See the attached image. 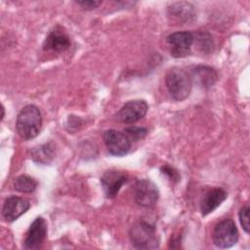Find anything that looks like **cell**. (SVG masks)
I'll use <instances>...</instances> for the list:
<instances>
[{"mask_svg": "<svg viewBox=\"0 0 250 250\" xmlns=\"http://www.w3.org/2000/svg\"><path fill=\"white\" fill-rule=\"evenodd\" d=\"M37 184L38 183L35 179L26 175H21L15 179L14 188L20 192L29 193L35 190Z\"/></svg>", "mask_w": 250, "mask_h": 250, "instance_id": "e0dca14e", "label": "cell"}, {"mask_svg": "<svg viewBox=\"0 0 250 250\" xmlns=\"http://www.w3.org/2000/svg\"><path fill=\"white\" fill-rule=\"evenodd\" d=\"M47 236V223L42 217H37L29 226L23 239V248L35 250L41 247Z\"/></svg>", "mask_w": 250, "mask_h": 250, "instance_id": "9c48e42d", "label": "cell"}, {"mask_svg": "<svg viewBox=\"0 0 250 250\" xmlns=\"http://www.w3.org/2000/svg\"><path fill=\"white\" fill-rule=\"evenodd\" d=\"M131 243L136 249H155L159 247V236L154 224L140 220L129 231Z\"/></svg>", "mask_w": 250, "mask_h": 250, "instance_id": "7a4b0ae2", "label": "cell"}, {"mask_svg": "<svg viewBox=\"0 0 250 250\" xmlns=\"http://www.w3.org/2000/svg\"><path fill=\"white\" fill-rule=\"evenodd\" d=\"M191 80L193 79L197 84H199L202 88H210L212 87L216 81L218 80L217 71L207 65H197L192 70Z\"/></svg>", "mask_w": 250, "mask_h": 250, "instance_id": "5bb4252c", "label": "cell"}, {"mask_svg": "<svg viewBox=\"0 0 250 250\" xmlns=\"http://www.w3.org/2000/svg\"><path fill=\"white\" fill-rule=\"evenodd\" d=\"M161 171H162L163 174L168 175L171 180H178V178H179V177H178V173L175 172V171H174L171 167H169V166H163V167H161Z\"/></svg>", "mask_w": 250, "mask_h": 250, "instance_id": "7402d4cb", "label": "cell"}, {"mask_svg": "<svg viewBox=\"0 0 250 250\" xmlns=\"http://www.w3.org/2000/svg\"><path fill=\"white\" fill-rule=\"evenodd\" d=\"M166 41L170 46V54L173 58H184L190 54L194 35L190 31H177L169 34Z\"/></svg>", "mask_w": 250, "mask_h": 250, "instance_id": "8992f818", "label": "cell"}, {"mask_svg": "<svg viewBox=\"0 0 250 250\" xmlns=\"http://www.w3.org/2000/svg\"><path fill=\"white\" fill-rule=\"evenodd\" d=\"M197 43H198V47L205 53H209L212 51L213 47H214V43H213V39L212 36L206 32V31H201L198 32L197 35L195 36Z\"/></svg>", "mask_w": 250, "mask_h": 250, "instance_id": "ac0fdd59", "label": "cell"}, {"mask_svg": "<svg viewBox=\"0 0 250 250\" xmlns=\"http://www.w3.org/2000/svg\"><path fill=\"white\" fill-rule=\"evenodd\" d=\"M169 13L177 20L183 21H189L195 17L194 7L190 3L177 2L169 7Z\"/></svg>", "mask_w": 250, "mask_h": 250, "instance_id": "9a60e30c", "label": "cell"}, {"mask_svg": "<svg viewBox=\"0 0 250 250\" xmlns=\"http://www.w3.org/2000/svg\"><path fill=\"white\" fill-rule=\"evenodd\" d=\"M30 207L29 202L19 196L8 197L2 207V215L7 222H14L22 214H24Z\"/></svg>", "mask_w": 250, "mask_h": 250, "instance_id": "8fae6325", "label": "cell"}, {"mask_svg": "<svg viewBox=\"0 0 250 250\" xmlns=\"http://www.w3.org/2000/svg\"><path fill=\"white\" fill-rule=\"evenodd\" d=\"M228 197V193L221 188H214L204 193L200 201V212L202 216H207L216 210Z\"/></svg>", "mask_w": 250, "mask_h": 250, "instance_id": "4fadbf2b", "label": "cell"}, {"mask_svg": "<svg viewBox=\"0 0 250 250\" xmlns=\"http://www.w3.org/2000/svg\"><path fill=\"white\" fill-rule=\"evenodd\" d=\"M249 211L250 208L249 206H244L239 210V221L240 224L242 226V229H244V231L246 233H249V229H250V226H249Z\"/></svg>", "mask_w": 250, "mask_h": 250, "instance_id": "ffe728a7", "label": "cell"}, {"mask_svg": "<svg viewBox=\"0 0 250 250\" xmlns=\"http://www.w3.org/2000/svg\"><path fill=\"white\" fill-rule=\"evenodd\" d=\"M70 47V39L66 32L60 26L54 27L46 36L43 49L45 51L62 52Z\"/></svg>", "mask_w": 250, "mask_h": 250, "instance_id": "7c38bea8", "label": "cell"}, {"mask_svg": "<svg viewBox=\"0 0 250 250\" xmlns=\"http://www.w3.org/2000/svg\"><path fill=\"white\" fill-rule=\"evenodd\" d=\"M165 83L170 95L176 101H184L190 94L192 86L191 77L182 68H171L166 74Z\"/></svg>", "mask_w": 250, "mask_h": 250, "instance_id": "3957f363", "label": "cell"}, {"mask_svg": "<svg viewBox=\"0 0 250 250\" xmlns=\"http://www.w3.org/2000/svg\"><path fill=\"white\" fill-rule=\"evenodd\" d=\"M133 196L135 202L141 207L153 206L159 197L157 186L147 179L137 181L133 188Z\"/></svg>", "mask_w": 250, "mask_h": 250, "instance_id": "5b68a950", "label": "cell"}, {"mask_svg": "<svg viewBox=\"0 0 250 250\" xmlns=\"http://www.w3.org/2000/svg\"><path fill=\"white\" fill-rule=\"evenodd\" d=\"M127 175L122 171L108 170L101 177V185L107 198H112L117 195L118 191L127 182Z\"/></svg>", "mask_w": 250, "mask_h": 250, "instance_id": "30bf717a", "label": "cell"}, {"mask_svg": "<svg viewBox=\"0 0 250 250\" xmlns=\"http://www.w3.org/2000/svg\"><path fill=\"white\" fill-rule=\"evenodd\" d=\"M148 104L144 100L127 102L117 112L116 119L125 124H133L144 118L147 112Z\"/></svg>", "mask_w": 250, "mask_h": 250, "instance_id": "ba28073f", "label": "cell"}, {"mask_svg": "<svg viewBox=\"0 0 250 250\" xmlns=\"http://www.w3.org/2000/svg\"><path fill=\"white\" fill-rule=\"evenodd\" d=\"M123 132L126 134V136L130 139L131 142H138L146 136L147 129L144 127L131 126L125 128Z\"/></svg>", "mask_w": 250, "mask_h": 250, "instance_id": "d6986e66", "label": "cell"}, {"mask_svg": "<svg viewBox=\"0 0 250 250\" xmlns=\"http://www.w3.org/2000/svg\"><path fill=\"white\" fill-rule=\"evenodd\" d=\"M1 111H2V114H1V119H3V117H4V106L2 105V107H1Z\"/></svg>", "mask_w": 250, "mask_h": 250, "instance_id": "603a6c76", "label": "cell"}, {"mask_svg": "<svg viewBox=\"0 0 250 250\" xmlns=\"http://www.w3.org/2000/svg\"><path fill=\"white\" fill-rule=\"evenodd\" d=\"M76 4L82 7L84 10H94L98 8L102 1H96V0H84V1H76Z\"/></svg>", "mask_w": 250, "mask_h": 250, "instance_id": "44dd1931", "label": "cell"}, {"mask_svg": "<svg viewBox=\"0 0 250 250\" xmlns=\"http://www.w3.org/2000/svg\"><path fill=\"white\" fill-rule=\"evenodd\" d=\"M104 141L108 152L115 156L127 154L131 148L132 142L124 132L109 129L104 133Z\"/></svg>", "mask_w": 250, "mask_h": 250, "instance_id": "52a82bcc", "label": "cell"}, {"mask_svg": "<svg viewBox=\"0 0 250 250\" xmlns=\"http://www.w3.org/2000/svg\"><path fill=\"white\" fill-rule=\"evenodd\" d=\"M213 243L218 248H229L238 240V229L231 219H226L216 225L213 234Z\"/></svg>", "mask_w": 250, "mask_h": 250, "instance_id": "277c9868", "label": "cell"}, {"mask_svg": "<svg viewBox=\"0 0 250 250\" xmlns=\"http://www.w3.org/2000/svg\"><path fill=\"white\" fill-rule=\"evenodd\" d=\"M42 115L39 108L33 104L23 106L16 120V130L23 140L34 139L40 132Z\"/></svg>", "mask_w": 250, "mask_h": 250, "instance_id": "6da1fadb", "label": "cell"}, {"mask_svg": "<svg viewBox=\"0 0 250 250\" xmlns=\"http://www.w3.org/2000/svg\"><path fill=\"white\" fill-rule=\"evenodd\" d=\"M54 155L55 149L52 143H46L31 149V157L37 163L48 164L53 160Z\"/></svg>", "mask_w": 250, "mask_h": 250, "instance_id": "2e32d148", "label": "cell"}]
</instances>
